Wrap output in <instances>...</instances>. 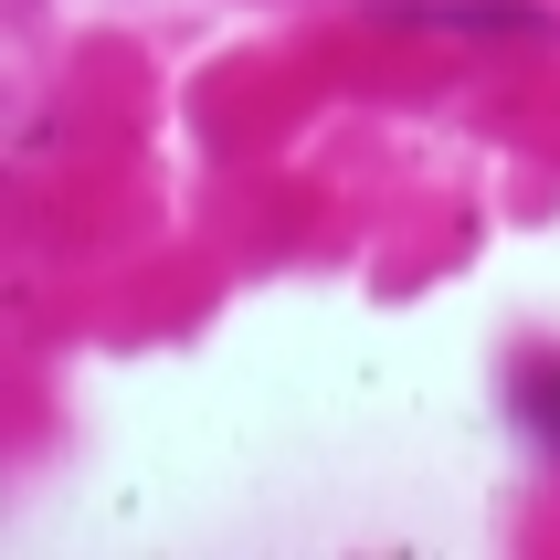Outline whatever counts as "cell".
Instances as JSON below:
<instances>
[{
  "instance_id": "cell-1",
  "label": "cell",
  "mask_w": 560,
  "mask_h": 560,
  "mask_svg": "<svg viewBox=\"0 0 560 560\" xmlns=\"http://www.w3.org/2000/svg\"><path fill=\"white\" fill-rule=\"evenodd\" d=\"M392 22H434V32H487V43H529L550 11L539 0H392Z\"/></svg>"
},
{
  "instance_id": "cell-2",
  "label": "cell",
  "mask_w": 560,
  "mask_h": 560,
  "mask_svg": "<svg viewBox=\"0 0 560 560\" xmlns=\"http://www.w3.org/2000/svg\"><path fill=\"white\" fill-rule=\"evenodd\" d=\"M529 423H539V434H560V371H550V381L529 371Z\"/></svg>"
}]
</instances>
